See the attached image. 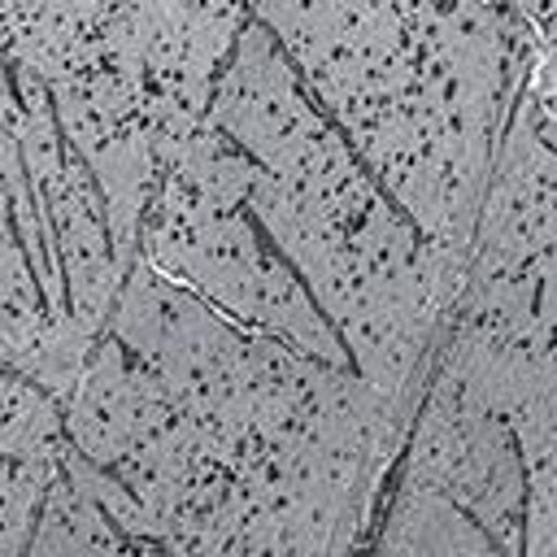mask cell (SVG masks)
<instances>
[{"mask_svg":"<svg viewBox=\"0 0 557 557\" xmlns=\"http://www.w3.org/2000/svg\"><path fill=\"white\" fill-rule=\"evenodd\" d=\"M161 287H165V278L139 257V261L126 270L122 287H117V296H113V309H109V335H117L135 357H148V361H157V352H161V344H165V326H161Z\"/></svg>","mask_w":557,"mask_h":557,"instance_id":"cell-1","label":"cell"},{"mask_svg":"<svg viewBox=\"0 0 557 557\" xmlns=\"http://www.w3.org/2000/svg\"><path fill=\"white\" fill-rule=\"evenodd\" d=\"M104 257H113L109 231H83V235L61 239V261H65V274H70V270H83V265H91V261H104Z\"/></svg>","mask_w":557,"mask_h":557,"instance_id":"cell-2","label":"cell"}]
</instances>
